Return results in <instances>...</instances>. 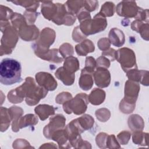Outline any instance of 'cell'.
<instances>
[{
  "label": "cell",
  "mask_w": 149,
  "mask_h": 149,
  "mask_svg": "<svg viewBox=\"0 0 149 149\" xmlns=\"http://www.w3.org/2000/svg\"><path fill=\"white\" fill-rule=\"evenodd\" d=\"M114 3L111 2H105L103 6H102L101 10L100 13L103 16H111L114 13Z\"/></svg>",
  "instance_id": "obj_8"
},
{
  "label": "cell",
  "mask_w": 149,
  "mask_h": 149,
  "mask_svg": "<svg viewBox=\"0 0 149 149\" xmlns=\"http://www.w3.org/2000/svg\"><path fill=\"white\" fill-rule=\"evenodd\" d=\"M22 66L19 62L12 58L3 59L0 63V82L4 85H12L22 81Z\"/></svg>",
  "instance_id": "obj_1"
},
{
  "label": "cell",
  "mask_w": 149,
  "mask_h": 149,
  "mask_svg": "<svg viewBox=\"0 0 149 149\" xmlns=\"http://www.w3.org/2000/svg\"><path fill=\"white\" fill-rule=\"evenodd\" d=\"M55 76L63 81L65 85H72L74 80V74H71L64 69L63 67L59 68L55 72Z\"/></svg>",
  "instance_id": "obj_5"
},
{
  "label": "cell",
  "mask_w": 149,
  "mask_h": 149,
  "mask_svg": "<svg viewBox=\"0 0 149 149\" xmlns=\"http://www.w3.org/2000/svg\"><path fill=\"white\" fill-rule=\"evenodd\" d=\"M83 15H81V14H79V15L78 16L79 20L80 21V20L81 19V18H83ZM85 17H86V19H90V18H91V17H90V15H89V13H87L86 15H84V18H85Z\"/></svg>",
  "instance_id": "obj_10"
},
{
  "label": "cell",
  "mask_w": 149,
  "mask_h": 149,
  "mask_svg": "<svg viewBox=\"0 0 149 149\" xmlns=\"http://www.w3.org/2000/svg\"><path fill=\"white\" fill-rule=\"evenodd\" d=\"M94 80L95 84L100 87H106L110 83V73L107 69L104 68L97 69L94 73Z\"/></svg>",
  "instance_id": "obj_3"
},
{
  "label": "cell",
  "mask_w": 149,
  "mask_h": 149,
  "mask_svg": "<svg viewBox=\"0 0 149 149\" xmlns=\"http://www.w3.org/2000/svg\"><path fill=\"white\" fill-rule=\"evenodd\" d=\"M123 32L119 29L114 28L111 30L109 34V40L116 47H120L124 44L125 38L124 37H118L120 35L122 34Z\"/></svg>",
  "instance_id": "obj_6"
},
{
  "label": "cell",
  "mask_w": 149,
  "mask_h": 149,
  "mask_svg": "<svg viewBox=\"0 0 149 149\" xmlns=\"http://www.w3.org/2000/svg\"><path fill=\"white\" fill-rule=\"evenodd\" d=\"M94 71L88 69L86 68L82 69L81 76L79 80V85L81 89L88 90L93 86V81L91 76Z\"/></svg>",
  "instance_id": "obj_4"
},
{
  "label": "cell",
  "mask_w": 149,
  "mask_h": 149,
  "mask_svg": "<svg viewBox=\"0 0 149 149\" xmlns=\"http://www.w3.org/2000/svg\"><path fill=\"white\" fill-rule=\"evenodd\" d=\"M97 93H98V89L96 88L92 91V92L91 93L89 96L90 102L93 105H100L104 101L105 99V94L104 91L100 89L98 96H97Z\"/></svg>",
  "instance_id": "obj_7"
},
{
  "label": "cell",
  "mask_w": 149,
  "mask_h": 149,
  "mask_svg": "<svg viewBox=\"0 0 149 149\" xmlns=\"http://www.w3.org/2000/svg\"><path fill=\"white\" fill-rule=\"evenodd\" d=\"M83 6L87 11H93L98 6V2L97 1H91V4L89 5L88 1H83Z\"/></svg>",
  "instance_id": "obj_9"
},
{
  "label": "cell",
  "mask_w": 149,
  "mask_h": 149,
  "mask_svg": "<svg viewBox=\"0 0 149 149\" xmlns=\"http://www.w3.org/2000/svg\"><path fill=\"white\" fill-rule=\"evenodd\" d=\"M87 95L85 94H77L76 97L63 105V107H69L64 108V111L67 113H70L73 112L76 115H80L84 113L87 109Z\"/></svg>",
  "instance_id": "obj_2"
}]
</instances>
